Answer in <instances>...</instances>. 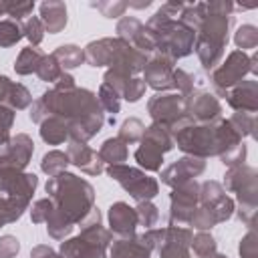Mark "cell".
Segmentation results:
<instances>
[{
	"label": "cell",
	"mask_w": 258,
	"mask_h": 258,
	"mask_svg": "<svg viewBox=\"0 0 258 258\" xmlns=\"http://www.w3.org/2000/svg\"><path fill=\"white\" fill-rule=\"evenodd\" d=\"M32 123H42L48 117H58L67 123L69 141L87 143L105 125V113L97 95L89 89H48L30 105L28 113Z\"/></svg>",
	"instance_id": "1"
},
{
	"label": "cell",
	"mask_w": 258,
	"mask_h": 258,
	"mask_svg": "<svg viewBox=\"0 0 258 258\" xmlns=\"http://www.w3.org/2000/svg\"><path fill=\"white\" fill-rule=\"evenodd\" d=\"M113 234L101 224L81 228V234L60 242L58 254L62 258H107Z\"/></svg>",
	"instance_id": "6"
},
{
	"label": "cell",
	"mask_w": 258,
	"mask_h": 258,
	"mask_svg": "<svg viewBox=\"0 0 258 258\" xmlns=\"http://www.w3.org/2000/svg\"><path fill=\"white\" fill-rule=\"evenodd\" d=\"M30 258H62V256H60L58 252H54L50 246L40 244V246H34V248H32Z\"/></svg>",
	"instance_id": "56"
},
{
	"label": "cell",
	"mask_w": 258,
	"mask_h": 258,
	"mask_svg": "<svg viewBox=\"0 0 258 258\" xmlns=\"http://www.w3.org/2000/svg\"><path fill=\"white\" fill-rule=\"evenodd\" d=\"M141 145L135 149L133 157L137 161V165L145 171H161V165H163V153L157 151L155 147H151L149 143L145 141H139Z\"/></svg>",
	"instance_id": "28"
},
{
	"label": "cell",
	"mask_w": 258,
	"mask_h": 258,
	"mask_svg": "<svg viewBox=\"0 0 258 258\" xmlns=\"http://www.w3.org/2000/svg\"><path fill=\"white\" fill-rule=\"evenodd\" d=\"M54 210V204L50 198H42V200H36L30 208V220L34 224H42L46 222V218L50 216V212Z\"/></svg>",
	"instance_id": "49"
},
{
	"label": "cell",
	"mask_w": 258,
	"mask_h": 258,
	"mask_svg": "<svg viewBox=\"0 0 258 258\" xmlns=\"http://www.w3.org/2000/svg\"><path fill=\"white\" fill-rule=\"evenodd\" d=\"M151 4V0H145V2H127V8H147Z\"/></svg>",
	"instance_id": "57"
},
{
	"label": "cell",
	"mask_w": 258,
	"mask_h": 258,
	"mask_svg": "<svg viewBox=\"0 0 258 258\" xmlns=\"http://www.w3.org/2000/svg\"><path fill=\"white\" fill-rule=\"evenodd\" d=\"M143 30V22L135 16H121L117 22V38L133 44Z\"/></svg>",
	"instance_id": "35"
},
{
	"label": "cell",
	"mask_w": 258,
	"mask_h": 258,
	"mask_svg": "<svg viewBox=\"0 0 258 258\" xmlns=\"http://www.w3.org/2000/svg\"><path fill=\"white\" fill-rule=\"evenodd\" d=\"M0 105L12 111H24L32 105V95L24 85L0 75Z\"/></svg>",
	"instance_id": "20"
},
{
	"label": "cell",
	"mask_w": 258,
	"mask_h": 258,
	"mask_svg": "<svg viewBox=\"0 0 258 258\" xmlns=\"http://www.w3.org/2000/svg\"><path fill=\"white\" fill-rule=\"evenodd\" d=\"M159 258H189V248L177 244H163L159 248Z\"/></svg>",
	"instance_id": "55"
},
{
	"label": "cell",
	"mask_w": 258,
	"mask_h": 258,
	"mask_svg": "<svg viewBox=\"0 0 258 258\" xmlns=\"http://www.w3.org/2000/svg\"><path fill=\"white\" fill-rule=\"evenodd\" d=\"M46 232H48V236L52 238V240H58V242H62V240H67L71 234H73V228H75V224L71 222V220H67L60 212H56V210H52L50 212V216L46 218Z\"/></svg>",
	"instance_id": "32"
},
{
	"label": "cell",
	"mask_w": 258,
	"mask_h": 258,
	"mask_svg": "<svg viewBox=\"0 0 258 258\" xmlns=\"http://www.w3.org/2000/svg\"><path fill=\"white\" fill-rule=\"evenodd\" d=\"M147 113L153 123L171 129L177 121L187 117L185 113V97L179 93H155L147 101Z\"/></svg>",
	"instance_id": "11"
},
{
	"label": "cell",
	"mask_w": 258,
	"mask_h": 258,
	"mask_svg": "<svg viewBox=\"0 0 258 258\" xmlns=\"http://www.w3.org/2000/svg\"><path fill=\"white\" fill-rule=\"evenodd\" d=\"M135 214H137L139 226H143L145 230L153 228V226L157 224V220H159V210H157L155 204H151V200H147V202H137Z\"/></svg>",
	"instance_id": "43"
},
{
	"label": "cell",
	"mask_w": 258,
	"mask_h": 258,
	"mask_svg": "<svg viewBox=\"0 0 258 258\" xmlns=\"http://www.w3.org/2000/svg\"><path fill=\"white\" fill-rule=\"evenodd\" d=\"M62 73H64V71L60 69V64H58V60L52 56V52H50V54H44V58L40 60V64H38V69H36V77H38L40 81L52 83V85L60 79Z\"/></svg>",
	"instance_id": "37"
},
{
	"label": "cell",
	"mask_w": 258,
	"mask_h": 258,
	"mask_svg": "<svg viewBox=\"0 0 258 258\" xmlns=\"http://www.w3.org/2000/svg\"><path fill=\"white\" fill-rule=\"evenodd\" d=\"M40 137L44 143L48 145H60L69 139V129H67V123L58 117H48L40 123Z\"/></svg>",
	"instance_id": "25"
},
{
	"label": "cell",
	"mask_w": 258,
	"mask_h": 258,
	"mask_svg": "<svg viewBox=\"0 0 258 258\" xmlns=\"http://www.w3.org/2000/svg\"><path fill=\"white\" fill-rule=\"evenodd\" d=\"M185 113L194 123H214L222 119V105L214 93L194 89L185 97Z\"/></svg>",
	"instance_id": "12"
},
{
	"label": "cell",
	"mask_w": 258,
	"mask_h": 258,
	"mask_svg": "<svg viewBox=\"0 0 258 258\" xmlns=\"http://www.w3.org/2000/svg\"><path fill=\"white\" fill-rule=\"evenodd\" d=\"M232 2H204V16L196 30L194 50L206 73H212L222 60L234 26Z\"/></svg>",
	"instance_id": "3"
},
{
	"label": "cell",
	"mask_w": 258,
	"mask_h": 258,
	"mask_svg": "<svg viewBox=\"0 0 258 258\" xmlns=\"http://www.w3.org/2000/svg\"><path fill=\"white\" fill-rule=\"evenodd\" d=\"M20 250V242L16 240V236H0V258H14Z\"/></svg>",
	"instance_id": "54"
},
{
	"label": "cell",
	"mask_w": 258,
	"mask_h": 258,
	"mask_svg": "<svg viewBox=\"0 0 258 258\" xmlns=\"http://www.w3.org/2000/svg\"><path fill=\"white\" fill-rule=\"evenodd\" d=\"M42 58H44V52H42L38 46H26V48H22L20 54L16 56V60H14V71H16L18 75H22V77L32 75V73H36V69H38V64H40Z\"/></svg>",
	"instance_id": "29"
},
{
	"label": "cell",
	"mask_w": 258,
	"mask_h": 258,
	"mask_svg": "<svg viewBox=\"0 0 258 258\" xmlns=\"http://www.w3.org/2000/svg\"><path fill=\"white\" fill-rule=\"evenodd\" d=\"M111 258H151V250L141 242L139 236L113 240L109 246Z\"/></svg>",
	"instance_id": "23"
},
{
	"label": "cell",
	"mask_w": 258,
	"mask_h": 258,
	"mask_svg": "<svg viewBox=\"0 0 258 258\" xmlns=\"http://www.w3.org/2000/svg\"><path fill=\"white\" fill-rule=\"evenodd\" d=\"M173 64L161 54H151L143 67V81L157 93L173 89Z\"/></svg>",
	"instance_id": "16"
},
{
	"label": "cell",
	"mask_w": 258,
	"mask_h": 258,
	"mask_svg": "<svg viewBox=\"0 0 258 258\" xmlns=\"http://www.w3.org/2000/svg\"><path fill=\"white\" fill-rule=\"evenodd\" d=\"M238 252H240V258H258V238L254 230H248V234L240 240Z\"/></svg>",
	"instance_id": "52"
},
{
	"label": "cell",
	"mask_w": 258,
	"mask_h": 258,
	"mask_svg": "<svg viewBox=\"0 0 258 258\" xmlns=\"http://www.w3.org/2000/svg\"><path fill=\"white\" fill-rule=\"evenodd\" d=\"M38 10H40V16L38 18L42 20L44 30L48 34H58V32L64 30L67 20H69V16H67V4L64 2H60V0H44L38 6Z\"/></svg>",
	"instance_id": "22"
},
{
	"label": "cell",
	"mask_w": 258,
	"mask_h": 258,
	"mask_svg": "<svg viewBox=\"0 0 258 258\" xmlns=\"http://www.w3.org/2000/svg\"><path fill=\"white\" fill-rule=\"evenodd\" d=\"M214 226H216V220H214L212 212L208 208H204V206H198L194 216H191V220H189V228H194L198 232H208Z\"/></svg>",
	"instance_id": "45"
},
{
	"label": "cell",
	"mask_w": 258,
	"mask_h": 258,
	"mask_svg": "<svg viewBox=\"0 0 258 258\" xmlns=\"http://www.w3.org/2000/svg\"><path fill=\"white\" fill-rule=\"evenodd\" d=\"M119 38H99V40H91L83 52H85V62L89 67H109L115 52H117V46H119Z\"/></svg>",
	"instance_id": "21"
},
{
	"label": "cell",
	"mask_w": 258,
	"mask_h": 258,
	"mask_svg": "<svg viewBox=\"0 0 258 258\" xmlns=\"http://www.w3.org/2000/svg\"><path fill=\"white\" fill-rule=\"evenodd\" d=\"M189 248L194 250V254H196L198 258H204V256H208V254L218 252L216 238H214L210 232H198V234L191 238Z\"/></svg>",
	"instance_id": "42"
},
{
	"label": "cell",
	"mask_w": 258,
	"mask_h": 258,
	"mask_svg": "<svg viewBox=\"0 0 258 258\" xmlns=\"http://www.w3.org/2000/svg\"><path fill=\"white\" fill-rule=\"evenodd\" d=\"M181 10L183 2H165L145 24V28L155 36V54H161L171 62H177V58L191 54L196 42V30L177 20Z\"/></svg>",
	"instance_id": "4"
},
{
	"label": "cell",
	"mask_w": 258,
	"mask_h": 258,
	"mask_svg": "<svg viewBox=\"0 0 258 258\" xmlns=\"http://www.w3.org/2000/svg\"><path fill=\"white\" fill-rule=\"evenodd\" d=\"M228 194L226 189L222 187V183L214 181V179H208L204 183H200V196H198V206H204V208H212L214 204H218L220 200H224Z\"/></svg>",
	"instance_id": "33"
},
{
	"label": "cell",
	"mask_w": 258,
	"mask_h": 258,
	"mask_svg": "<svg viewBox=\"0 0 258 258\" xmlns=\"http://www.w3.org/2000/svg\"><path fill=\"white\" fill-rule=\"evenodd\" d=\"M194 75H189L183 69H173V89H177L179 95L187 97L194 91Z\"/></svg>",
	"instance_id": "50"
},
{
	"label": "cell",
	"mask_w": 258,
	"mask_h": 258,
	"mask_svg": "<svg viewBox=\"0 0 258 258\" xmlns=\"http://www.w3.org/2000/svg\"><path fill=\"white\" fill-rule=\"evenodd\" d=\"M34 153V141L26 133H16L10 137L6 147L0 151V169L2 167H12L18 171H24L26 165L30 163Z\"/></svg>",
	"instance_id": "13"
},
{
	"label": "cell",
	"mask_w": 258,
	"mask_h": 258,
	"mask_svg": "<svg viewBox=\"0 0 258 258\" xmlns=\"http://www.w3.org/2000/svg\"><path fill=\"white\" fill-rule=\"evenodd\" d=\"M173 145H177L185 155L208 159L212 155H224L232 147L242 143V137L232 129L228 119H218L214 123H194L183 117L169 129Z\"/></svg>",
	"instance_id": "2"
},
{
	"label": "cell",
	"mask_w": 258,
	"mask_h": 258,
	"mask_svg": "<svg viewBox=\"0 0 258 258\" xmlns=\"http://www.w3.org/2000/svg\"><path fill=\"white\" fill-rule=\"evenodd\" d=\"M200 183L196 179L185 181L171 189L169 196V226L189 228V220L198 208Z\"/></svg>",
	"instance_id": "9"
},
{
	"label": "cell",
	"mask_w": 258,
	"mask_h": 258,
	"mask_svg": "<svg viewBox=\"0 0 258 258\" xmlns=\"http://www.w3.org/2000/svg\"><path fill=\"white\" fill-rule=\"evenodd\" d=\"M228 123L232 125V129L244 139V137H254V129H256V115L250 113H234Z\"/></svg>",
	"instance_id": "41"
},
{
	"label": "cell",
	"mask_w": 258,
	"mask_h": 258,
	"mask_svg": "<svg viewBox=\"0 0 258 258\" xmlns=\"http://www.w3.org/2000/svg\"><path fill=\"white\" fill-rule=\"evenodd\" d=\"M22 30H24V38H28L30 46H38V44L42 42L44 34H46L44 24H42V20H40L38 16L26 18V20L22 22Z\"/></svg>",
	"instance_id": "44"
},
{
	"label": "cell",
	"mask_w": 258,
	"mask_h": 258,
	"mask_svg": "<svg viewBox=\"0 0 258 258\" xmlns=\"http://www.w3.org/2000/svg\"><path fill=\"white\" fill-rule=\"evenodd\" d=\"M256 62H258L256 54L248 56L242 50H232L210 73V83H212V89H214L216 97H226V93L234 85H238L240 81H244L248 75H256L258 73Z\"/></svg>",
	"instance_id": "7"
},
{
	"label": "cell",
	"mask_w": 258,
	"mask_h": 258,
	"mask_svg": "<svg viewBox=\"0 0 258 258\" xmlns=\"http://www.w3.org/2000/svg\"><path fill=\"white\" fill-rule=\"evenodd\" d=\"M141 141L149 143L151 147H155L161 153H167V151L173 149V137H171L169 129L163 127V125H157V123H151L149 127H145Z\"/></svg>",
	"instance_id": "26"
},
{
	"label": "cell",
	"mask_w": 258,
	"mask_h": 258,
	"mask_svg": "<svg viewBox=\"0 0 258 258\" xmlns=\"http://www.w3.org/2000/svg\"><path fill=\"white\" fill-rule=\"evenodd\" d=\"M38 185V177L34 173L18 171L12 167L0 169V194H6L10 198H24L32 200V194Z\"/></svg>",
	"instance_id": "15"
},
{
	"label": "cell",
	"mask_w": 258,
	"mask_h": 258,
	"mask_svg": "<svg viewBox=\"0 0 258 258\" xmlns=\"http://www.w3.org/2000/svg\"><path fill=\"white\" fill-rule=\"evenodd\" d=\"M107 218H109V232L111 234H117L119 238L135 236V230H137L139 222H137L135 208H131L129 204H125V202L111 204Z\"/></svg>",
	"instance_id": "19"
},
{
	"label": "cell",
	"mask_w": 258,
	"mask_h": 258,
	"mask_svg": "<svg viewBox=\"0 0 258 258\" xmlns=\"http://www.w3.org/2000/svg\"><path fill=\"white\" fill-rule=\"evenodd\" d=\"M204 171H206V159L194 157V155H183L181 159H177L175 163L167 165L161 171V181L173 189V187H177L185 181L196 179Z\"/></svg>",
	"instance_id": "14"
},
{
	"label": "cell",
	"mask_w": 258,
	"mask_h": 258,
	"mask_svg": "<svg viewBox=\"0 0 258 258\" xmlns=\"http://www.w3.org/2000/svg\"><path fill=\"white\" fill-rule=\"evenodd\" d=\"M16 119V111L0 105V149L6 147V143L10 141V129L14 125Z\"/></svg>",
	"instance_id": "47"
},
{
	"label": "cell",
	"mask_w": 258,
	"mask_h": 258,
	"mask_svg": "<svg viewBox=\"0 0 258 258\" xmlns=\"http://www.w3.org/2000/svg\"><path fill=\"white\" fill-rule=\"evenodd\" d=\"M143 131H145L143 121H141V119H137V117H129V119H125V121L121 123L117 139H121L125 145H131V143L141 141Z\"/></svg>",
	"instance_id": "36"
},
{
	"label": "cell",
	"mask_w": 258,
	"mask_h": 258,
	"mask_svg": "<svg viewBox=\"0 0 258 258\" xmlns=\"http://www.w3.org/2000/svg\"><path fill=\"white\" fill-rule=\"evenodd\" d=\"M93 8H97L105 18H119L127 10V2L121 0H103V2H93Z\"/></svg>",
	"instance_id": "48"
},
{
	"label": "cell",
	"mask_w": 258,
	"mask_h": 258,
	"mask_svg": "<svg viewBox=\"0 0 258 258\" xmlns=\"http://www.w3.org/2000/svg\"><path fill=\"white\" fill-rule=\"evenodd\" d=\"M69 157H67V151H58V149H52V151H46L40 159V169L42 173H46L48 177H56L60 173L67 171L69 167Z\"/></svg>",
	"instance_id": "31"
},
{
	"label": "cell",
	"mask_w": 258,
	"mask_h": 258,
	"mask_svg": "<svg viewBox=\"0 0 258 258\" xmlns=\"http://www.w3.org/2000/svg\"><path fill=\"white\" fill-rule=\"evenodd\" d=\"M256 208L258 206H252V204H238L234 208V212L238 214L240 222L244 226H248V230H254V224H256Z\"/></svg>",
	"instance_id": "53"
},
{
	"label": "cell",
	"mask_w": 258,
	"mask_h": 258,
	"mask_svg": "<svg viewBox=\"0 0 258 258\" xmlns=\"http://www.w3.org/2000/svg\"><path fill=\"white\" fill-rule=\"evenodd\" d=\"M246 153H248V149H246V143L242 141L240 145H236L230 151H226L224 155H220V161L226 167H236V165H242L246 161Z\"/></svg>",
	"instance_id": "51"
},
{
	"label": "cell",
	"mask_w": 258,
	"mask_h": 258,
	"mask_svg": "<svg viewBox=\"0 0 258 258\" xmlns=\"http://www.w3.org/2000/svg\"><path fill=\"white\" fill-rule=\"evenodd\" d=\"M2 10L12 20L22 22L24 18H30V14L34 10V2H30V0H24V2H18V0L16 2L14 0H2Z\"/></svg>",
	"instance_id": "40"
},
{
	"label": "cell",
	"mask_w": 258,
	"mask_h": 258,
	"mask_svg": "<svg viewBox=\"0 0 258 258\" xmlns=\"http://www.w3.org/2000/svg\"><path fill=\"white\" fill-rule=\"evenodd\" d=\"M145 89H147V85H145L143 79H139V77H131V79L127 81V85L123 87L121 99H125L127 103H137V101L145 95Z\"/></svg>",
	"instance_id": "46"
},
{
	"label": "cell",
	"mask_w": 258,
	"mask_h": 258,
	"mask_svg": "<svg viewBox=\"0 0 258 258\" xmlns=\"http://www.w3.org/2000/svg\"><path fill=\"white\" fill-rule=\"evenodd\" d=\"M204 258H228L226 254H220V252H214V254H208V256H204Z\"/></svg>",
	"instance_id": "58"
},
{
	"label": "cell",
	"mask_w": 258,
	"mask_h": 258,
	"mask_svg": "<svg viewBox=\"0 0 258 258\" xmlns=\"http://www.w3.org/2000/svg\"><path fill=\"white\" fill-rule=\"evenodd\" d=\"M67 157H69V163L71 165L79 167L87 175H99V173L105 171V163L101 161L99 153L93 147H89L87 143L69 141V145H67Z\"/></svg>",
	"instance_id": "18"
},
{
	"label": "cell",
	"mask_w": 258,
	"mask_h": 258,
	"mask_svg": "<svg viewBox=\"0 0 258 258\" xmlns=\"http://www.w3.org/2000/svg\"><path fill=\"white\" fill-rule=\"evenodd\" d=\"M4 14V10H2V0H0V16Z\"/></svg>",
	"instance_id": "59"
},
{
	"label": "cell",
	"mask_w": 258,
	"mask_h": 258,
	"mask_svg": "<svg viewBox=\"0 0 258 258\" xmlns=\"http://www.w3.org/2000/svg\"><path fill=\"white\" fill-rule=\"evenodd\" d=\"M30 200L24 198H0V228L6 224H14L16 220L22 218V214L28 210Z\"/></svg>",
	"instance_id": "27"
},
{
	"label": "cell",
	"mask_w": 258,
	"mask_h": 258,
	"mask_svg": "<svg viewBox=\"0 0 258 258\" xmlns=\"http://www.w3.org/2000/svg\"><path fill=\"white\" fill-rule=\"evenodd\" d=\"M107 175L111 179H115L135 202H147L153 200L159 194V183L155 177L147 175L143 169L139 167H131V165H107L105 167Z\"/></svg>",
	"instance_id": "8"
},
{
	"label": "cell",
	"mask_w": 258,
	"mask_h": 258,
	"mask_svg": "<svg viewBox=\"0 0 258 258\" xmlns=\"http://www.w3.org/2000/svg\"><path fill=\"white\" fill-rule=\"evenodd\" d=\"M226 101L236 113L256 115V111H258V81H254V79L240 81L226 93Z\"/></svg>",
	"instance_id": "17"
},
{
	"label": "cell",
	"mask_w": 258,
	"mask_h": 258,
	"mask_svg": "<svg viewBox=\"0 0 258 258\" xmlns=\"http://www.w3.org/2000/svg\"><path fill=\"white\" fill-rule=\"evenodd\" d=\"M20 38H24L22 22H16V20H12V18L0 20V46H2V48L14 46Z\"/></svg>",
	"instance_id": "34"
},
{
	"label": "cell",
	"mask_w": 258,
	"mask_h": 258,
	"mask_svg": "<svg viewBox=\"0 0 258 258\" xmlns=\"http://www.w3.org/2000/svg\"><path fill=\"white\" fill-rule=\"evenodd\" d=\"M97 153H99L101 161L107 163V165H121V163H125L127 157H129L127 145H125L121 139H117V137L105 139V141L101 143V147H99Z\"/></svg>",
	"instance_id": "24"
},
{
	"label": "cell",
	"mask_w": 258,
	"mask_h": 258,
	"mask_svg": "<svg viewBox=\"0 0 258 258\" xmlns=\"http://www.w3.org/2000/svg\"><path fill=\"white\" fill-rule=\"evenodd\" d=\"M97 101L103 109V113H111L115 117V113L121 111V97L119 93H115L111 87H107L105 83H101L99 91H97Z\"/></svg>",
	"instance_id": "39"
},
{
	"label": "cell",
	"mask_w": 258,
	"mask_h": 258,
	"mask_svg": "<svg viewBox=\"0 0 258 258\" xmlns=\"http://www.w3.org/2000/svg\"><path fill=\"white\" fill-rule=\"evenodd\" d=\"M234 44L242 52H246L250 48H256L258 46V28L254 24H242L234 32Z\"/></svg>",
	"instance_id": "38"
},
{
	"label": "cell",
	"mask_w": 258,
	"mask_h": 258,
	"mask_svg": "<svg viewBox=\"0 0 258 258\" xmlns=\"http://www.w3.org/2000/svg\"><path fill=\"white\" fill-rule=\"evenodd\" d=\"M224 189L238 196V204L258 206V171L252 165H236L228 167L224 175Z\"/></svg>",
	"instance_id": "10"
},
{
	"label": "cell",
	"mask_w": 258,
	"mask_h": 258,
	"mask_svg": "<svg viewBox=\"0 0 258 258\" xmlns=\"http://www.w3.org/2000/svg\"><path fill=\"white\" fill-rule=\"evenodd\" d=\"M44 189L52 200L54 210L71 220L75 226H81L95 208L93 185L75 173L64 171L56 177H48Z\"/></svg>",
	"instance_id": "5"
},
{
	"label": "cell",
	"mask_w": 258,
	"mask_h": 258,
	"mask_svg": "<svg viewBox=\"0 0 258 258\" xmlns=\"http://www.w3.org/2000/svg\"><path fill=\"white\" fill-rule=\"evenodd\" d=\"M52 56L58 60V64L64 73L71 71V69H77L85 62V52L77 44H60L58 48H54Z\"/></svg>",
	"instance_id": "30"
}]
</instances>
